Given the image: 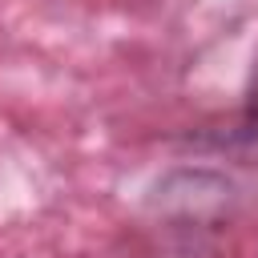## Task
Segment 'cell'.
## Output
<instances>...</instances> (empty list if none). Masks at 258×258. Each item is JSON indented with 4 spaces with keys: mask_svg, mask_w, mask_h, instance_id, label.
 Masks as SVG:
<instances>
[{
    "mask_svg": "<svg viewBox=\"0 0 258 258\" xmlns=\"http://www.w3.org/2000/svg\"><path fill=\"white\" fill-rule=\"evenodd\" d=\"M238 133H242L246 141H258V56H254V69H250V85H246V101H242Z\"/></svg>",
    "mask_w": 258,
    "mask_h": 258,
    "instance_id": "1",
    "label": "cell"
}]
</instances>
